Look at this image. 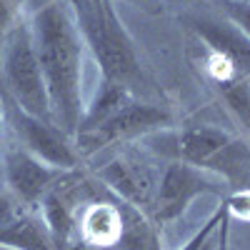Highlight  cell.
I'll use <instances>...</instances> for the list:
<instances>
[{"label":"cell","mask_w":250,"mask_h":250,"mask_svg":"<svg viewBox=\"0 0 250 250\" xmlns=\"http://www.w3.org/2000/svg\"><path fill=\"white\" fill-rule=\"evenodd\" d=\"M33 45L55 125L75 138L85 113V40L65 0H45L30 15Z\"/></svg>","instance_id":"1"},{"label":"cell","mask_w":250,"mask_h":250,"mask_svg":"<svg viewBox=\"0 0 250 250\" xmlns=\"http://www.w3.org/2000/svg\"><path fill=\"white\" fill-rule=\"evenodd\" d=\"M0 73H3V95L13 100L20 110L35 118L53 120L50 98L40 70V60L33 45L28 18L20 15L15 25L5 33L0 45ZM55 123V120H53Z\"/></svg>","instance_id":"2"},{"label":"cell","mask_w":250,"mask_h":250,"mask_svg":"<svg viewBox=\"0 0 250 250\" xmlns=\"http://www.w3.org/2000/svg\"><path fill=\"white\" fill-rule=\"evenodd\" d=\"M170 123L173 118L165 108L133 98L130 103H125L118 113H113L103 123L85 128V130H78L73 140H75L80 158L85 160L100 150L110 148V145H118V143L125 145L135 138H145L158 130H165V128H170Z\"/></svg>","instance_id":"3"},{"label":"cell","mask_w":250,"mask_h":250,"mask_svg":"<svg viewBox=\"0 0 250 250\" xmlns=\"http://www.w3.org/2000/svg\"><path fill=\"white\" fill-rule=\"evenodd\" d=\"M0 95H3V90H0ZM3 120L13 130L15 143L20 148H25L28 153H33L35 158H40L43 163L53 165L62 173L78 170L83 158L75 148L73 135H68L60 125L20 110L5 95H3Z\"/></svg>","instance_id":"4"},{"label":"cell","mask_w":250,"mask_h":250,"mask_svg":"<svg viewBox=\"0 0 250 250\" xmlns=\"http://www.w3.org/2000/svg\"><path fill=\"white\" fill-rule=\"evenodd\" d=\"M160 170L163 165H158L143 150L123 148L120 153H115L113 158L103 163L95 175L105 185V190L115 195V200L150 215V208L158 193Z\"/></svg>","instance_id":"5"},{"label":"cell","mask_w":250,"mask_h":250,"mask_svg":"<svg viewBox=\"0 0 250 250\" xmlns=\"http://www.w3.org/2000/svg\"><path fill=\"white\" fill-rule=\"evenodd\" d=\"M223 190H225V185L215 175L195 168V165H188L183 160H170L160 170L150 218L155 220L158 228H163V225L178 220L195 198L205 193H223Z\"/></svg>","instance_id":"6"},{"label":"cell","mask_w":250,"mask_h":250,"mask_svg":"<svg viewBox=\"0 0 250 250\" xmlns=\"http://www.w3.org/2000/svg\"><path fill=\"white\" fill-rule=\"evenodd\" d=\"M62 175H65L62 170L43 163L25 148H20L18 143L3 150V180L8 193L30 210H38L43 198L53 190Z\"/></svg>","instance_id":"7"},{"label":"cell","mask_w":250,"mask_h":250,"mask_svg":"<svg viewBox=\"0 0 250 250\" xmlns=\"http://www.w3.org/2000/svg\"><path fill=\"white\" fill-rule=\"evenodd\" d=\"M0 245L13 250H55L40 215L20 205L10 193H0Z\"/></svg>","instance_id":"8"},{"label":"cell","mask_w":250,"mask_h":250,"mask_svg":"<svg viewBox=\"0 0 250 250\" xmlns=\"http://www.w3.org/2000/svg\"><path fill=\"white\" fill-rule=\"evenodd\" d=\"M193 30L205 50L215 53L233 68L235 75L250 80V40L225 18H195Z\"/></svg>","instance_id":"9"},{"label":"cell","mask_w":250,"mask_h":250,"mask_svg":"<svg viewBox=\"0 0 250 250\" xmlns=\"http://www.w3.org/2000/svg\"><path fill=\"white\" fill-rule=\"evenodd\" d=\"M75 225L83 245L110 250L123 235V205L120 200H88L78 208Z\"/></svg>","instance_id":"10"},{"label":"cell","mask_w":250,"mask_h":250,"mask_svg":"<svg viewBox=\"0 0 250 250\" xmlns=\"http://www.w3.org/2000/svg\"><path fill=\"white\" fill-rule=\"evenodd\" d=\"M230 135L233 133H228L225 128L213 125V123L185 125V128L170 135V160H183L188 165L203 168L230 140Z\"/></svg>","instance_id":"11"},{"label":"cell","mask_w":250,"mask_h":250,"mask_svg":"<svg viewBox=\"0 0 250 250\" xmlns=\"http://www.w3.org/2000/svg\"><path fill=\"white\" fill-rule=\"evenodd\" d=\"M200 170L215 175L225 185L228 193L250 190V140L240 135H230V140Z\"/></svg>","instance_id":"12"},{"label":"cell","mask_w":250,"mask_h":250,"mask_svg":"<svg viewBox=\"0 0 250 250\" xmlns=\"http://www.w3.org/2000/svg\"><path fill=\"white\" fill-rule=\"evenodd\" d=\"M123 205V235L115 250H160V228L155 220L138 210V208Z\"/></svg>","instance_id":"13"},{"label":"cell","mask_w":250,"mask_h":250,"mask_svg":"<svg viewBox=\"0 0 250 250\" xmlns=\"http://www.w3.org/2000/svg\"><path fill=\"white\" fill-rule=\"evenodd\" d=\"M218 88H220V95L225 100L228 110L235 115V120L245 130H250V80L230 78V80L218 83Z\"/></svg>","instance_id":"14"},{"label":"cell","mask_w":250,"mask_h":250,"mask_svg":"<svg viewBox=\"0 0 250 250\" xmlns=\"http://www.w3.org/2000/svg\"><path fill=\"white\" fill-rule=\"evenodd\" d=\"M223 18L230 23L250 40V0H220Z\"/></svg>","instance_id":"15"},{"label":"cell","mask_w":250,"mask_h":250,"mask_svg":"<svg viewBox=\"0 0 250 250\" xmlns=\"http://www.w3.org/2000/svg\"><path fill=\"white\" fill-rule=\"evenodd\" d=\"M223 210L228 218H235L243 223H250V190H233L228 193Z\"/></svg>","instance_id":"16"},{"label":"cell","mask_w":250,"mask_h":250,"mask_svg":"<svg viewBox=\"0 0 250 250\" xmlns=\"http://www.w3.org/2000/svg\"><path fill=\"white\" fill-rule=\"evenodd\" d=\"M228 215H223V220H220V225L215 228V230L205 238V243L200 245V250H223V245L228 243Z\"/></svg>","instance_id":"17"},{"label":"cell","mask_w":250,"mask_h":250,"mask_svg":"<svg viewBox=\"0 0 250 250\" xmlns=\"http://www.w3.org/2000/svg\"><path fill=\"white\" fill-rule=\"evenodd\" d=\"M120 3H128L133 8H155V5L163 3V0H120Z\"/></svg>","instance_id":"18"},{"label":"cell","mask_w":250,"mask_h":250,"mask_svg":"<svg viewBox=\"0 0 250 250\" xmlns=\"http://www.w3.org/2000/svg\"><path fill=\"white\" fill-rule=\"evenodd\" d=\"M3 123H5L3 120V95H0V128H3Z\"/></svg>","instance_id":"19"},{"label":"cell","mask_w":250,"mask_h":250,"mask_svg":"<svg viewBox=\"0 0 250 250\" xmlns=\"http://www.w3.org/2000/svg\"><path fill=\"white\" fill-rule=\"evenodd\" d=\"M223 250H228V243H225V245H223Z\"/></svg>","instance_id":"20"}]
</instances>
